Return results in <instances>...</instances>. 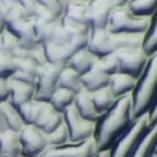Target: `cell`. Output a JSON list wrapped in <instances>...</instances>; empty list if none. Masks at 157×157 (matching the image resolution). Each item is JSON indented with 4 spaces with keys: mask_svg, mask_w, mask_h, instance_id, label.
I'll use <instances>...</instances> for the list:
<instances>
[{
    "mask_svg": "<svg viewBox=\"0 0 157 157\" xmlns=\"http://www.w3.org/2000/svg\"><path fill=\"white\" fill-rule=\"evenodd\" d=\"M132 93L117 98L113 106L99 117L96 126L94 141L99 152L109 151L133 122Z\"/></svg>",
    "mask_w": 157,
    "mask_h": 157,
    "instance_id": "1",
    "label": "cell"
},
{
    "mask_svg": "<svg viewBox=\"0 0 157 157\" xmlns=\"http://www.w3.org/2000/svg\"><path fill=\"white\" fill-rule=\"evenodd\" d=\"M146 33H112L107 28L90 29L88 49L97 57H103L121 48L143 47Z\"/></svg>",
    "mask_w": 157,
    "mask_h": 157,
    "instance_id": "2",
    "label": "cell"
},
{
    "mask_svg": "<svg viewBox=\"0 0 157 157\" xmlns=\"http://www.w3.org/2000/svg\"><path fill=\"white\" fill-rule=\"evenodd\" d=\"M157 98V49L150 54L145 71L140 75L132 92L133 118L150 112Z\"/></svg>",
    "mask_w": 157,
    "mask_h": 157,
    "instance_id": "3",
    "label": "cell"
},
{
    "mask_svg": "<svg viewBox=\"0 0 157 157\" xmlns=\"http://www.w3.org/2000/svg\"><path fill=\"white\" fill-rule=\"evenodd\" d=\"M153 17H138L127 5L117 6L112 10L107 21V29L112 33H148Z\"/></svg>",
    "mask_w": 157,
    "mask_h": 157,
    "instance_id": "4",
    "label": "cell"
},
{
    "mask_svg": "<svg viewBox=\"0 0 157 157\" xmlns=\"http://www.w3.org/2000/svg\"><path fill=\"white\" fill-rule=\"evenodd\" d=\"M150 126L148 112L136 117L131 127L113 143V146L108 151V157H132L138 142Z\"/></svg>",
    "mask_w": 157,
    "mask_h": 157,
    "instance_id": "5",
    "label": "cell"
},
{
    "mask_svg": "<svg viewBox=\"0 0 157 157\" xmlns=\"http://www.w3.org/2000/svg\"><path fill=\"white\" fill-rule=\"evenodd\" d=\"M63 118L68 128L69 142L78 143L94 137L97 122L83 118L74 107V104L69 106L63 112Z\"/></svg>",
    "mask_w": 157,
    "mask_h": 157,
    "instance_id": "6",
    "label": "cell"
},
{
    "mask_svg": "<svg viewBox=\"0 0 157 157\" xmlns=\"http://www.w3.org/2000/svg\"><path fill=\"white\" fill-rule=\"evenodd\" d=\"M64 65L45 63L38 67L36 82H35V96L34 99L49 102L52 94L58 87V77Z\"/></svg>",
    "mask_w": 157,
    "mask_h": 157,
    "instance_id": "7",
    "label": "cell"
},
{
    "mask_svg": "<svg viewBox=\"0 0 157 157\" xmlns=\"http://www.w3.org/2000/svg\"><path fill=\"white\" fill-rule=\"evenodd\" d=\"M120 63V72L136 77L137 79L145 71L150 56L143 50V47L121 48L114 52Z\"/></svg>",
    "mask_w": 157,
    "mask_h": 157,
    "instance_id": "8",
    "label": "cell"
},
{
    "mask_svg": "<svg viewBox=\"0 0 157 157\" xmlns=\"http://www.w3.org/2000/svg\"><path fill=\"white\" fill-rule=\"evenodd\" d=\"M18 135L21 157H39L48 147L45 135L33 124H25Z\"/></svg>",
    "mask_w": 157,
    "mask_h": 157,
    "instance_id": "9",
    "label": "cell"
},
{
    "mask_svg": "<svg viewBox=\"0 0 157 157\" xmlns=\"http://www.w3.org/2000/svg\"><path fill=\"white\" fill-rule=\"evenodd\" d=\"M99 153L94 138L83 142H68L62 146L47 147L39 157H96Z\"/></svg>",
    "mask_w": 157,
    "mask_h": 157,
    "instance_id": "10",
    "label": "cell"
},
{
    "mask_svg": "<svg viewBox=\"0 0 157 157\" xmlns=\"http://www.w3.org/2000/svg\"><path fill=\"white\" fill-rule=\"evenodd\" d=\"M117 6V0H89L87 4V21L90 29L106 28L112 10Z\"/></svg>",
    "mask_w": 157,
    "mask_h": 157,
    "instance_id": "11",
    "label": "cell"
},
{
    "mask_svg": "<svg viewBox=\"0 0 157 157\" xmlns=\"http://www.w3.org/2000/svg\"><path fill=\"white\" fill-rule=\"evenodd\" d=\"M63 122V113L57 111L49 102H43L42 108L33 126L39 128L44 135L50 133Z\"/></svg>",
    "mask_w": 157,
    "mask_h": 157,
    "instance_id": "12",
    "label": "cell"
},
{
    "mask_svg": "<svg viewBox=\"0 0 157 157\" xmlns=\"http://www.w3.org/2000/svg\"><path fill=\"white\" fill-rule=\"evenodd\" d=\"M8 84H9L8 101L17 108L20 107L21 104L34 99V96H35V86L34 84H29V83L14 79L13 77L8 78Z\"/></svg>",
    "mask_w": 157,
    "mask_h": 157,
    "instance_id": "13",
    "label": "cell"
},
{
    "mask_svg": "<svg viewBox=\"0 0 157 157\" xmlns=\"http://www.w3.org/2000/svg\"><path fill=\"white\" fill-rule=\"evenodd\" d=\"M137 81H138L137 78L131 74L117 72V73L109 75L108 87L112 90V93L114 94V97L120 98L122 96L132 93L137 86Z\"/></svg>",
    "mask_w": 157,
    "mask_h": 157,
    "instance_id": "14",
    "label": "cell"
},
{
    "mask_svg": "<svg viewBox=\"0 0 157 157\" xmlns=\"http://www.w3.org/2000/svg\"><path fill=\"white\" fill-rule=\"evenodd\" d=\"M73 104L83 118L89 120V121H94V122H97L99 120L101 114L98 113V111L94 107V103L92 99V93H90L89 90H87L86 88L82 87L75 93Z\"/></svg>",
    "mask_w": 157,
    "mask_h": 157,
    "instance_id": "15",
    "label": "cell"
},
{
    "mask_svg": "<svg viewBox=\"0 0 157 157\" xmlns=\"http://www.w3.org/2000/svg\"><path fill=\"white\" fill-rule=\"evenodd\" d=\"M14 59H15V71L10 77H13L14 79L35 86L39 65L30 58H14Z\"/></svg>",
    "mask_w": 157,
    "mask_h": 157,
    "instance_id": "16",
    "label": "cell"
},
{
    "mask_svg": "<svg viewBox=\"0 0 157 157\" xmlns=\"http://www.w3.org/2000/svg\"><path fill=\"white\" fill-rule=\"evenodd\" d=\"M109 82V75L104 73L98 65L97 62L89 71L81 75V83L82 87L86 88L89 92H94L103 87H107Z\"/></svg>",
    "mask_w": 157,
    "mask_h": 157,
    "instance_id": "17",
    "label": "cell"
},
{
    "mask_svg": "<svg viewBox=\"0 0 157 157\" xmlns=\"http://www.w3.org/2000/svg\"><path fill=\"white\" fill-rule=\"evenodd\" d=\"M97 59H98V57L94 56L92 52L88 49V47H86V48H82L78 52H75L68 59L65 65H68V67H71L72 69H74L77 73H79L82 75L93 67Z\"/></svg>",
    "mask_w": 157,
    "mask_h": 157,
    "instance_id": "18",
    "label": "cell"
},
{
    "mask_svg": "<svg viewBox=\"0 0 157 157\" xmlns=\"http://www.w3.org/2000/svg\"><path fill=\"white\" fill-rule=\"evenodd\" d=\"M0 157H21L18 132L0 129Z\"/></svg>",
    "mask_w": 157,
    "mask_h": 157,
    "instance_id": "19",
    "label": "cell"
},
{
    "mask_svg": "<svg viewBox=\"0 0 157 157\" xmlns=\"http://www.w3.org/2000/svg\"><path fill=\"white\" fill-rule=\"evenodd\" d=\"M0 112H2L4 127L6 129L14 131V132H19V131L25 126L21 116L19 113V109L13 106L9 101L0 103Z\"/></svg>",
    "mask_w": 157,
    "mask_h": 157,
    "instance_id": "20",
    "label": "cell"
},
{
    "mask_svg": "<svg viewBox=\"0 0 157 157\" xmlns=\"http://www.w3.org/2000/svg\"><path fill=\"white\" fill-rule=\"evenodd\" d=\"M157 142V122L151 124L146 133L143 135L141 141L132 155V157H150L153 153V148Z\"/></svg>",
    "mask_w": 157,
    "mask_h": 157,
    "instance_id": "21",
    "label": "cell"
},
{
    "mask_svg": "<svg viewBox=\"0 0 157 157\" xmlns=\"http://www.w3.org/2000/svg\"><path fill=\"white\" fill-rule=\"evenodd\" d=\"M58 87L69 89L72 92L77 93L82 88L81 74L77 73L74 69L68 67V65H64L58 77Z\"/></svg>",
    "mask_w": 157,
    "mask_h": 157,
    "instance_id": "22",
    "label": "cell"
},
{
    "mask_svg": "<svg viewBox=\"0 0 157 157\" xmlns=\"http://www.w3.org/2000/svg\"><path fill=\"white\" fill-rule=\"evenodd\" d=\"M90 93H92V99L94 103V107L101 116L106 113L114 104V102L117 99L108 86L103 87L98 90H94V92H90Z\"/></svg>",
    "mask_w": 157,
    "mask_h": 157,
    "instance_id": "23",
    "label": "cell"
},
{
    "mask_svg": "<svg viewBox=\"0 0 157 157\" xmlns=\"http://www.w3.org/2000/svg\"><path fill=\"white\" fill-rule=\"evenodd\" d=\"M74 97H75V93L72 92V90L57 87L56 90L53 92V94H52L50 99H49V103L57 111H59V112L63 113L69 106H72V104H73Z\"/></svg>",
    "mask_w": 157,
    "mask_h": 157,
    "instance_id": "24",
    "label": "cell"
},
{
    "mask_svg": "<svg viewBox=\"0 0 157 157\" xmlns=\"http://www.w3.org/2000/svg\"><path fill=\"white\" fill-rule=\"evenodd\" d=\"M87 2L83 0H74L73 3L68 4L63 10V17L68 18L71 20L78 21V23H84L88 24L87 21Z\"/></svg>",
    "mask_w": 157,
    "mask_h": 157,
    "instance_id": "25",
    "label": "cell"
},
{
    "mask_svg": "<svg viewBox=\"0 0 157 157\" xmlns=\"http://www.w3.org/2000/svg\"><path fill=\"white\" fill-rule=\"evenodd\" d=\"M126 5L138 17H153L157 11V0H129Z\"/></svg>",
    "mask_w": 157,
    "mask_h": 157,
    "instance_id": "26",
    "label": "cell"
},
{
    "mask_svg": "<svg viewBox=\"0 0 157 157\" xmlns=\"http://www.w3.org/2000/svg\"><path fill=\"white\" fill-rule=\"evenodd\" d=\"M42 104H43V101L32 99L27 103L21 104L20 107H18L19 113L25 124H34L36 117L39 114V111L42 108Z\"/></svg>",
    "mask_w": 157,
    "mask_h": 157,
    "instance_id": "27",
    "label": "cell"
},
{
    "mask_svg": "<svg viewBox=\"0 0 157 157\" xmlns=\"http://www.w3.org/2000/svg\"><path fill=\"white\" fill-rule=\"evenodd\" d=\"M45 140L48 143V147L62 146L69 142V133H68L67 124L64 122V118H63V122L54 131H52L50 133L45 135Z\"/></svg>",
    "mask_w": 157,
    "mask_h": 157,
    "instance_id": "28",
    "label": "cell"
},
{
    "mask_svg": "<svg viewBox=\"0 0 157 157\" xmlns=\"http://www.w3.org/2000/svg\"><path fill=\"white\" fill-rule=\"evenodd\" d=\"M97 65L108 75H112L117 72H120V63H118V59H117L114 53L103 56V57H98Z\"/></svg>",
    "mask_w": 157,
    "mask_h": 157,
    "instance_id": "29",
    "label": "cell"
},
{
    "mask_svg": "<svg viewBox=\"0 0 157 157\" xmlns=\"http://www.w3.org/2000/svg\"><path fill=\"white\" fill-rule=\"evenodd\" d=\"M0 40H2V52L14 57V52L19 47L18 36L5 28L4 32L0 34Z\"/></svg>",
    "mask_w": 157,
    "mask_h": 157,
    "instance_id": "30",
    "label": "cell"
},
{
    "mask_svg": "<svg viewBox=\"0 0 157 157\" xmlns=\"http://www.w3.org/2000/svg\"><path fill=\"white\" fill-rule=\"evenodd\" d=\"M62 24L64 29L69 33L71 36H77V35H86L90 33V27L84 23H78L74 20H71L68 18H62Z\"/></svg>",
    "mask_w": 157,
    "mask_h": 157,
    "instance_id": "31",
    "label": "cell"
},
{
    "mask_svg": "<svg viewBox=\"0 0 157 157\" xmlns=\"http://www.w3.org/2000/svg\"><path fill=\"white\" fill-rule=\"evenodd\" d=\"M157 49V11L155 13V15L152 18L151 28L146 35L145 43H143V50L150 56L151 53Z\"/></svg>",
    "mask_w": 157,
    "mask_h": 157,
    "instance_id": "32",
    "label": "cell"
},
{
    "mask_svg": "<svg viewBox=\"0 0 157 157\" xmlns=\"http://www.w3.org/2000/svg\"><path fill=\"white\" fill-rule=\"evenodd\" d=\"M15 71V59L13 56L0 52V77L9 78Z\"/></svg>",
    "mask_w": 157,
    "mask_h": 157,
    "instance_id": "33",
    "label": "cell"
},
{
    "mask_svg": "<svg viewBox=\"0 0 157 157\" xmlns=\"http://www.w3.org/2000/svg\"><path fill=\"white\" fill-rule=\"evenodd\" d=\"M29 58L33 59L38 65H43V64L48 63L44 44L43 43H39L33 49H30L29 50Z\"/></svg>",
    "mask_w": 157,
    "mask_h": 157,
    "instance_id": "34",
    "label": "cell"
},
{
    "mask_svg": "<svg viewBox=\"0 0 157 157\" xmlns=\"http://www.w3.org/2000/svg\"><path fill=\"white\" fill-rule=\"evenodd\" d=\"M71 38H72V36L69 35V33H68L67 30L64 29L63 24H62V21H60V24H59L58 27H57V29H56V32H54L53 36H52V39H50V42H48V43L60 45V44L67 43Z\"/></svg>",
    "mask_w": 157,
    "mask_h": 157,
    "instance_id": "35",
    "label": "cell"
},
{
    "mask_svg": "<svg viewBox=\"0 0 157 157\" xmlns=\"http://www.w3.org/2000/svg\"><path fill=\"white\" fill-rule=\"evenodd\" d=\"M35 17H36V18H40V19H43V20H45V21H54V20L60 19L63 15L57 14V13L52 11V10H49V9H47V8H43V6H40V5H38Z\"/></svg>",
    "mask_w": 157,
    "mask_h": 157,
    "instance_id": "36",
    "label": "cell"
},
{
    "mask_svg": "<svg viewBox=\"0 0 157 157\" xmlns=\"http://www.w3.org/2000/svg\"><path fill=\"white\" fill-rule=\"evenodd\" d=\"M17 4H19L28 17H35V13L38 9L36 0H17Z\"/></svg>",
    "mask_w": 157,
    "mask_h": 157,
    "instance_id": "37",
    "label": "cell"
},
{
    "mask_svg": "<svg viewBox=\"0 0 157 157\" xmlns=\"http://www.w3.org/2000/svg\"><path fill=\"white\" fill-rule=\"evenodd\" d=\"M36 3H38V5H40L43 8H47V9L52 10V11L57 13V14L63 15V9L60 8V5L58 4L57 0H36Z\"/></svg>",
    "mask_w": 157,
    "mask_h": 157,
    "instance_id": "38",
    "label": "cell"
},
{
    "mask_svg": "<svg viewBox=\"0 0 157 157\" xmlns=\"http://www.w3.org/2000/svg\"><path fill=\"white\" fill-rule=\"evenodd\" d=\"M9 98V84L8 78L0 77V103L8 101Z\"/></svg>",
    "mask_w": 157,
    "mask_h": 157,
    "instance_id": "39",
    "label": "cell"
},
{
    "mask_svg": "<svg viewBox=\"0 0 157 157\" xmlns=\"http://www.w3.org/2000/svg\"><path fill=\"white\" fill-rule=\"evenodd\" d=\"M15 4H17V0H0V5H2V9L4 11V14L9 9H11L13 6H14Z\"/></svg>",
    "mask_w": 157,
    "mask_h": 157,
    "instance_id": "40",
    "label": "cell"
},
{
    "mask_svg": "<svg viewBox=\"0 0 157 157\" xmlns=\"http://www.w3.org/2000/svg\"><path fill=\"white\" fill-rule=\"evenodd\" d=\"M148 113H150V124H153L155 122H157V98Z\"/></svg>",
    "mask_w": 157,
    "mask_h": 157,
    "instance_id": "41",
    "label": "cell"
},
{
    "mask_svg": "<svg viewBox=\"0 0 157 157\" xmlns=\"http://www.w3.org/2000/svg\"><path fill=\"white\" fill-rule=\"evenodd\" d=\"M6 28V24H5V14L2 9V5H0V34L4 32V29Z\"/></svg>",
    "mask_w": 157,
    "mask_h": 157,
    "instance_id": "42",
    "label": "cell"
},
{
    "mask_svg": "<svg viewBox=\"0 0 157 157\" xmlns=\"http://www.w3.org/2000/svg\"><path fill=\"white\" fill-rule=\"evenodd\" d=\"M57 2H58V4L60 5V8L64 10V8L65 6H67L68 4H71V3H73L74 2V0H57Z\"/></svg>",
    "mask_w": 157,
    "mask_h": 157,
    "instance_id": "43",
    "label": "cell"
},
{
    "mask_svg": "<svg viewBox=\"0 0 157 157\" xmlns=\"http://www.w3.org/2000/svg\"><path fill=\"white\" fill-rule=\"evenodd\" d=\"M96 157H108V151H104V152H99Z\"/></svg>",
    "mask_w": 157,
    "mask_h": 157,
    "instance_id": "44",
    "label": "cell"
},
{
    "mask_svg": "<svg viewBox=\"0 0 157 157\" xmlns=\"http://www.w3.org/2000/svg\"><path fill=\"white\" fill-rule=\"evenodd\" d=\"M0 129H5L4 122H3V117H2V112H0Z\"/></svg>",
    "mask_w": 157,
    "mask_h": 157,
    "instance_id": "45",
    "label": "cell"
},
{
    "mask_svg": "<svg viewBox=\"0 0 157 157\" xmlns=\"http://www.w3.org/2000/svg\"><path fill=\"white\" fill-rule=\"evenodd\" d=\"M153 153H157V142H156V146H155V148H153Z\"/></svg>",
    "mask_w": 157,
    "mask_h": 157,
    "instance_id": "46",
    "label": "cell"
},
{
    "mask_svg": "<svg viewBox=\"0 0 157 157\" xmlns=\"http://www.w3.org/2000/svg\"><path fill=\"white\" fill-rule=\"evenodd\" d=\"M150 157H157V153H152Z\"/></svg>",
    "mask_w": 157,
    "mask_h": 157,
    "instance_id": "47",
    "label": "cell"
},
{
    "mask_svg": "<svg viewBox=\"0 0 157 157\" xmlns=\"http://www.w3.org/2000/svg\"><path fill=\"white\" fill-rule=\"evenodd\" d=\"M0 52H2V40H0Z\"/></svg>",
    "mask_w": 157,
    "mask_h": 157,
    "instance_id": "48",
    "label": "cell"
},
{
    "mask_svg": "<svg viewBox=\"0 0 157 157\" xmlns=\"http://www.w3.org/2000/svg\"><path fill=\"white\" fill-rule=\"evenodd\" d=\"M83 2H87V3H88V2H89V0H83Z\"/></svg>",
    "mask_w": 157,
    "mask_h": 157,
    "instance_id": "49",
    "label": "cell"
}]
</instances>
